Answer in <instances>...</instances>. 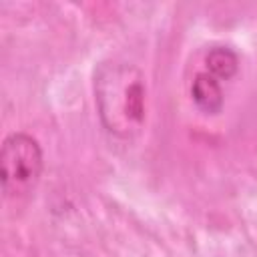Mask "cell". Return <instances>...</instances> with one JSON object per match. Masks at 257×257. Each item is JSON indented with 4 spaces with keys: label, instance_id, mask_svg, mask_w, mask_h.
I'll return each mask as SVG.
<instances>
[{
    "label": "cell",
    "instance_id": "obj_2",
    "mask_svg": "<svg viewBox=\"0 0 257 257\" xmlns=\"http://www.w3.org/2000/svg\"><path fill=\"white\" fill-rule=\"evenodd\" d=\"M42 149L36 139L26 133H12L0 149V183L10 199L30 195L42 175Z\"/></svg>",
    "mask_w": 257,
    "mask_h": 257
},
{
    "label": "cell",
    "instance_id": "obj_1",
    "mask_svg": "<svg viewBox=\"0 0 257 257\" xmlns=\"http://www.w3.org/2000/svg\"><path fill=\"white\" fill-rule=\"evenodd\" d=\"M94 100L106 133L116 139H135L147 118V86L143 72L118 60L98 64L94 72Z\"/></svg>",
    "mask_w": 257,
    "mask_h": 257
},
{
    "label": "cell",
    "instance_id": "obj_3",
    "mask_svg": "<svg viewBox=\"0 0 257 257\" xmlns=\"http://www.w3.org/2000/svg\"><path fill=\"white\" fill-rule=\"evenodd\" d=\"M191 94L195 104L207 114H219L223 110V86L221 80L211 76L209 72H199L191 84Z\"/></svg>",
    "mask_w": 257,
    "mask_h": 257
},
{
    "label": "cell",
    "instance_id": "obj_4",
    "mask_svg": "<svg viewBox=\"0 0 257 257\" xmlns=\"http://www.w3.org/2000/svg\"><path fill=\"white\" fill-rule=\"evenodd\" d=\"M207 72L217 80H229L239 70V56L229 46H213L205 58Z\"/></svg>",
    "mask_w": 257,
    "mask_h": 257
}]
</instances>
